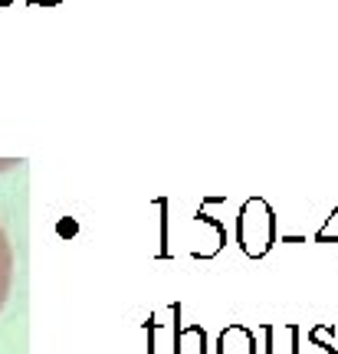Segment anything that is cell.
I'll use <instances>...</instances> for the list:
<instances>
[{
	"label": "cell",
	"instance_id": "obj_1",
	"mask_svg": "<svg viewBox=\"0 0 338 354\" xmlns=\"http://www.w3.org/2000/svg\"><path fill=\"white\" fill-rule=\"evenodd\" d=\"M237 243L250 259L269 256V250L279 243V233H276V210L263 201V197H250V201L240 207Z\"/></svg>",
	"mask_w": 338,
	"mask_h": 354
},
{
	"label": "cell",
	"instance_id": "obj_2",
	"mask_svg": "<svg viewBox=\"0 0 338 354\" xmlns=\"http://www.w3.org/2000/svg\"><path fill=\"white\" fill-rule=\"evenodd\" d=\"M217 354H256V338L247 325H226L217 342Z\"/></svg>",
	"mask_w": 338,
	"mask_h": 354
},
{
	"label": "cell",
	"instance_id": "obj_3",
	"mask_svg": "<svg viewBox=\"0 0 338 354\" xmlns=\"http://www.w3.org/2000/svg\"><path fill=\"white\" fill-rule=\"evenodd\" d=\"M266 354H299V325H263Z\"/></svg>",
	"mask_w": 338,
	"mask_h": 354
},
{
	"label": "cell",
	"instance_id": "obj_4",
	"mask_svg": "<svg viewBox=\"0 0 338 354\" xmlns=\"http://www.w3.org/2000/svg\"><path fill=\"white\" fill-rule=\"evenodd\" d=\"M10 286H13V250L7 243V233L0 230V308H3L7 295H10Z\"/></svg>",
	"mask_w": 338,
	"mask_h": 354
},
{
	"label": "cell",
	"instance_id": "obj_5",
	"mask_svg": "<svg viewBox=\"0 0 338 354\" xmlns=\"http://www.w3.org/2000/svg\"><path fill=\"white\" fill-rule=\"evenodd\" d=\"M175 354H207V338H204V328H201V325L181 328V335H177V351Z\"/></svg>",
	"mask_w": 338,
	"mask_h": 354
},
{
	"label": "cell",
	"instance_id": "obj_6",
	"mask_svg": "<svg viewBox=\"0 0 338 354\" xmlns=\"http://www.w3.org/2000/svg\"><path fill=\"white\" fill-rule=\"evenodd\" d=\"M332 338H335V328H328V325H315V328L309 331V354H335Z\"/></svg>",
	"mask_w": 338,
	"mask_h": 354
},
{
	"label": "cell",
	"instance_id": "obj_7",
	"mask_svg": "<svg viewBox=\"0 0 338 354\" xmlns=\"http://www.w3.org/2000/svg\"><path fill=\"white\" fill-rule=\"evenodd\" d=\"M315 243H338V207H335V214L315 230Z\"/></svg>",
	"mask_w": 338,
	"mask_h": 354
},
{
	"label": "cell",
	"instance_id": "obj_8",
	"mask_svg": "<svg viewBox=\"0 0 338 354\" xmlns=\"http://www.w3.org/2000/svg\"><path fill=\"white\" fill-rule=\"evenodd\" d=\"M0 3H7V0H0Z\"/></svg>",
	"mask_w": 338,
	"mask_h": 354
}]
</instances>
